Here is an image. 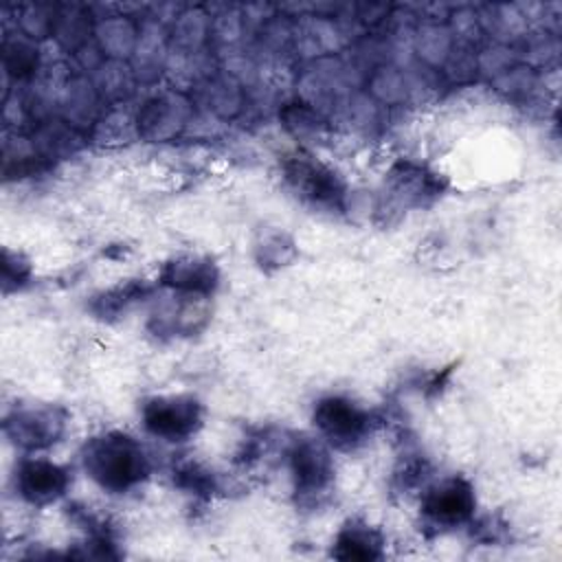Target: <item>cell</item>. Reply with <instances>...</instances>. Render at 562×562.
I'll return each instance as SVG.
<instances>
[{"label": "cell", "mask_w": 562, "mask_h": 562, "mask_svg": "<svg viewBox=\"0 0 562 562\" xmlns=\"http://www.w3.org/2000/svg\"><path fill=\"white\" fill-rule=\"evenodd\" d=\"M86 472L110 492H125L147 474V457L138 441L110 432L92 439L83 454Z\"/></svg>", "instance_id": "cell-1"}, {"label": "cell", "mask_w": 562, "mask_h": 562, "mask_svg": "<svg viewBox=\"0 0 562 562\" xmlns=\"http://www.w3.org/2000/svg\"><path fill=\"white\" fill-rule=\"evenodd\" d=\"M145 428L160 439L180 441L200 426V406L193 397H154L143 408Z\"/></svg>", "instance_id": "cell-2"}, {"label": "cell", "mask_w": 562, "mask_h": 562, "mask_svg": "<svg viewBox=\"0 0 562 562\" xmlns=\"http://www.w3.org/2000/svg\"><path fill=\"white\" fill-rule=\"evenodd\" d=\"M314 424L318 430L334 443H353L358 441L367 428V413L345 397H325L314 408Z\"/></svg>", "instance_id": "cell-3"}, {"label": "cell", "mask_w": 562, "mask_h": 562, "mask_svg": "<svg viewBox=\"0 0 562 562\" xmlns=\"http://www.w3.org/2000/svg\"><path fill=\"white\" fill-rule=\"evenodd\" d=\"M474 512V492L463 479H450L424 498V514L439 527H457Z\"/></svg>", "instance_id": "cell-4"}, {"label": "cell", "mask_w": 562, "mask_h": 562, "mask_svg": "<svg viewBox=\"0 0 562 562\" xmlns=\"http://www.w3.org/2000/svg\"><path fill=\"white\" fill-rule=\"evenodd\" d=\"M15 485L20 494L31 503H48L64 494L68 485V474L53 461L31 459L22 463L15 476Z\"/></svg>", "instance_id": "cell-5"}, {"label": "cell", "mask_w": 562, "mask_h": 562, "mask_svg": "<svg viewBox=\"0 0 562 562\" xmlns=\"http://www.w3.org/2000/svg\"><path fill=\"white\" fill-rule=\"evenodd\" d=\"M290 465L301 494H321L331 481L329 454L314 441H299L290 452Z\"/></svg>", "instance_id": "cell-6"}, {"label": "cell", "mask_w": 562, "mask_h": 562, "mask_svg": "<svg viewBox=\"0 0 562 562\" xmlns=\"http://www.w3.org/2000/svg\"><path fill=\"white\" fill-rule=\"evenodd\" d=\"M61 430V419L50 408L40 411H24L15 413V417L9 422V432L15 443L26 448H42L55 441V437Z\"/></svg>", "instance_id": "cell-7"}, {"label": "cell", "mask_w": 562, "mask_h": 562, "mask_svg": "<svg viewBox=\"0 0 562 562\" xmlns=\"http://www.w3.org/2000/svg\"><path fill=\"white\" fill-rule=\"evenodd\" d=\"M334 555L342 560L380 558V538L364 525H347L336 540Z\"/></svg>", "instance_id": "cell-8"}, {"label": "cell", "mask_w": 562, "mask_h": 562, "mask_svg": "<svg viewBox=\"0 0 562 562\" xmlns=\"http://www.w3.org/2000/svg\"><path fill=\"white\" fill-rule=\"evenodd\" d=\"M290 178L296 182V187L310 195L312 200H327L334 195L336 191V182L334 176L329 171H325L318 165L312 162H299L294 165V169H290Z\"/></svg>", "instance_id": "cell-9"}, {"label": "cell", "mask_w": 562, "mask_h": 562, "mask_svg": "<svg viewBox=\"0 0 562 562\" xmlns=\"http://www.w3.org/2000/svg\"><path fill=\"white\" fill-rule=\"evenodd\" d=\"M167 283L182 288V290H209L215 283V274L213 268L209 263H200L193 259L187 261H176L169 266L167 272Z\"/></svg>", "instance_id": "cell-10"}]
</instances>
